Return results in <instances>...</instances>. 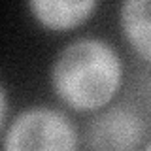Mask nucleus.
Segmentation results:
<instances>
[{
    "label": "nucleus",
    "instance_id": "f257e3e1",
    "mask_svg": "<svg viewBox=\"0 0 151 151\" xmlns=\"http://www.w3.org/2000/svg\"><path fill=\"white\" fill-rule=\"evenodd\" d=\"M125 81V64L111 42L78 36L59 49L49 66L51 91L76 113H96L110 106Z\"/></svg>",
    "mask_w": 151,
    "mask_h": 151
},
{
    "label": "nucleus",
    "instance_id": "f03ea898",
    "mask_svg": "<svg viewBox=\"0 0 151 151\" xmlns=\"http://www.w3.org/2000/svg\"><path fill=\"white\" fill-rule=\"evenodd\" d=\"M79 132L68 115L53 106L23 108L2 136V151H78Z\"/></svg>",
    "mask_w": 151,
    "mask_h": 151
},
{
    "label": "nucleus",
    "instance_id": "7ed1b4c3",
    "mask_svg": "<svg viewBox=\"0 0 151 151\" xmlns=\"http://www.w3.org/2000/svg\"><path fill=\"white\" fill-rule=\"evenodd\" d=\"M83 136L89 151H140L147 136V123L129 104H110L93 113Z\"/></svg>",
    "mask_w": 151,
    "mask_h": 151
},
{
    "label": "nucleus",
    "instance_id": "20e7f679",
    "mask_svg": "<svg viewBox=\"0 0 151 151\" xmlns=\"http://www.w3.org/2000/svg\"><path fill=\"white\" fill-rule=\"evenodd\" d=\"M98 0H30L27 9L40 27L51 32H68L87 23L96 9Z\"/></svg>",
    "mask_w": 151,
    "mask_h": 151
},
{
    "label": "nucleus",
    "instance_id": "39448f33",
    "mask_svg": "<svg viewBox=\"0 0 151 151\" xmlns=\"http://www.w3.org/2000/svg\"><path fill=\"white\" fill-rule=\"evenodd\" d=\"M117 17L130 49L151 64V0H125Z\"/></svg>",
    "mask_w": 151,
    "mask_h": 151
},
{
    "label": "nucleus",
    "instance_id": "423d86ee",
    "mask_svg": "<svg viewBox=\"0 0 151 151\" xmlns=\"http://www.w3.org/2000/svg\"><path fill=\"white\" fill-rule=\"evenodd\" d=\"M8 113H9V100L4 85L0 83V132L8 127Z\"/></svg>",
    "mask_w": 151,
    "mask_h": 151
},
{
    "label": "nucleus",
    "instance_id": "0eeeda50",
    "mask_svg": "<svg viewBox=\"0 0 151 151\" xmlns=\"http://www.w3.org/2000/svg\"><path fill=\"white\" fill-rule=\"evenodd\" d=\"M140 151H151V138H149L147 142H145V144H144V147H142Z\"/></svg>",
    "mask_w": 151,
    "mask_h": 151
}]
</instances>
